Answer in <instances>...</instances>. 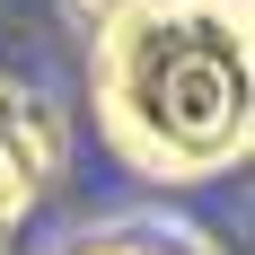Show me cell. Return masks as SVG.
Masks as SVG:
<instances>
[{
    "instance_id": "5b68a950",
    "label": "cell",
    "mask_w": 255,
    "mask_h": 255,
    "mask_svg": "<svg viewBox=\"0 0 255 255\" xmlns=\"http://www.w3.org/2000/svg\"><path fill=\"white\" fill-rule=\"evenodd\" d=\"M26 211H35V203H26V194H18V185H9V167H0V238H9V229H18V220H26Z\"/></svg>"
},
{
    "instance_id": "3957f363",
    "label": "cell",
    "mask_w": 255,
    "mask_h": 255,
    "mask_svg": "<svg viewBox=\"0 0 255 255\" xmlns=\"http://www.w3.org/2000/svg\"><path fill=\"white\" fill-rule=\"evenodd\" d=\"M53 255H220V247L194 238V229H167V220H106V229L62 238Z\"/></svg>"
},
{
    "instance_id": "277c9868",
    "label": "cell",
    "mask_w": 255,
    "mask_h": 255,
    "mask_svg": "<svg viewBox=\"0 0 255 255\" xmlns=\"http://www.w3.org/2000/svg\"><path fill=\"white\" fill-rule=\"evenodd\" d=\"M62 9H71V26H79V35H97V26L124 9V0H62Z\"/></svg>"
},
{
    "instance_id": "7a4b0ae2",
    "label": "cell",
    "mask_w": 255,
    "mask_h": 255,
    "mask_svg": "<svg viewBox=\"0 0 255 255\" xmlns=\"http://www.w3.org/2000/svg\"><path fill=\"white\" fill-rule=\"evenodd\" d=\"M0 167H9V185H18L26 203L53 194L62 167H71V124H62V106H53L44 88H26V79H0Z\"/></svg>"
},
{
    "instance_id": "6da1fadb",
    "label": "cell",
    "mask_w": 255,
    "mask_h": 255,
    "mask_svg": "<svg viewBox=\"0 0 255 255\" xmlns=\"http://www.w3.org/2000/svg\"><path fill=\"white\" fill-rule=\"evenodd\" d=\"M97 124L132 176L203 185L255 150V9L247 0H124L88 35Z\"/></svg>"
}]
</instances>
